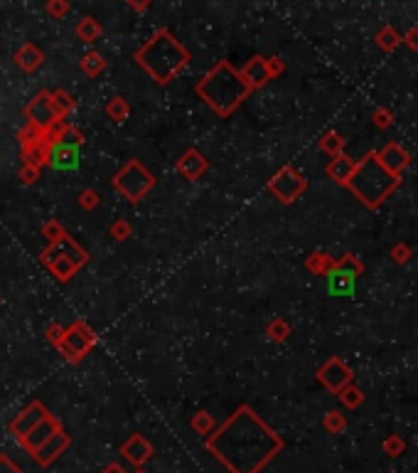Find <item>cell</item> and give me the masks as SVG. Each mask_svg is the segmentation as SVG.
<instances>
[{
    "label": "cell",
    "mask_w": 418,
    "mask_h": 473,
    "mask_svg": "<svg viewBox=\"0 0 418 473\" xmlns=\"http://www.w3.org/2000/svg\"><path fill=\"white\" fill-rule=\"evenodd\" d=\"M42 259L44 264L49 266V271L54 274V276L59 278V281H69V278L74 276V274L79 271V266L74 262H69V259H64V257H57V254H52L49 249H44L42 252Z\"/></svg>",
    "instance_id": "19"
},
{
    "label": "cell",
    "mask_w": 418,
    "mask_h": 473,
    "mask_svg": "<svg viewBox=\"0 0 418 473\" xmlns=\"http://www.w3.org/2000/svg\"><path fill=\"white\" fill-rule=\"evenodd\" d=\"M352 173H355V163H352L347 156H342V153H337V156L332 158L330 166H327V176H330L335 183H340V185H347Z\"/></svg>",
    "instance_id": "22"
},
{
    "label": "cell",
    "mask_w": 418,
    "mask_h": 473,
    "mask_svg": "<svg viewBox=\"0 0 418 473\" xmlns=\"http://www.w3.org/2000/svg\"><path fill=\"white\" fill-rule=\"evenodd\" d=\"M94 345H96V333H94L84 321H77L69 328H64L62 343H59L57 348L69 362H79L84 355L91 352Z\"/></svg>",
    "instance_id": "6"
},
{
    "label": "cell",
    "mask_w": 418,
    "mask_h": 473,
    "mask_svg": "<svg viewBox=\"0 0 418 473\" xmlns=\"http://www.w3.org/2000/svg\"><path fill=\"white\" fill-rule=\"evenodd\" d=\"M57 431H62V422L59 419H54L52 414H47L44 417L42 422H39V424H34L32 429L27 431V434L25 436H20V446H23L25 451H30V454H34V451L39 449V446L44 444V441H49L52 439L54 434H57Z\"/></svg>",
    "instance_id": "9"
},
{
    "label": "cell",
    "mask_w": 418,
    "mask_h": 473,
    "mask_svg": "<svg viewBox=\"0 0 418 473\" xmlns=\"http://www.w3.org/2000/svg\"><path fill=\"white\" fill-rule=\"evenodd\" d=\"M62 235H64V227L59 225L57 220H47V222H44V225H42V237H47V239H49V244L57 242V239L62 237Z\"/></svg>",
    "instance_id": "31"
},
{
    "label": "cell",
    "mask_w": 418,
    "mask_h": 473,
    "mask_svg": "<svg viewBox=\"0 0 418 473\" xmlns=\"http://www.w3.org/2000/svg\"><path fill=\"white\" fill-rule=\"evenodd\" d=\"M0 473H20V469L8 459V456H0Z\"/></svg>",
    "instance_id": "41"
},
{
    "label": "cell",
    "mask_w": 418,
    "mask_h": 473,
    "mask_svg": "<svg viewBox=\"0 0 418 473\" xmlns=\"http://www.w3.org/2000/svg\"><path fill=\"white\" fill-rule=\"evenodd\" d=\"M47 249H49V252H52V254H57V257H64V259H69V262H74L79 269H82L84 264L89 262V254H87V249H82V247H79V244L74 242V239L69 237L67 232H64V235L59 237L57 242H52V244H49Z\"/></svg>",
    "instance_id": "13"
},
{
    "label": "cell",
    "mask_w": 418,
    "mask_h": 473,
    "mask_svg": "<svg viewBox=\"0 0 418 473\" xmlns=\"http://www.w3.org/2000/svg\"><path fill=\"white\" fill-rule=\"evenodd\" d=\"M384 449L389 451V456H399V454H401V441H399V439H391V441H386V444H384Z\"/></svg>",
    "instance_id": "42"
},
{
    "label": "cell",
    "mask_w": 418,
    "mask_h": 473,
    "mask_svg": "<svg viewBox=\"0 0 418 473\" xmlns=\"http://www.w3.org/2000/svg\"><path fill=\"white\" fill-rule=\"evenodd\" d=\"M308 266H310L312 271H327V266H330V259H327L325 254H312V257L308 259Z\"/></svg>",
    "instance_id": "35"
},
{
    "label": "cell",
    "mask_w": 418,
    "mask_h": 473,
    "mask_svg": "<svg viewBox=\"0 0 418 473\" xmlns=\"http://www.w3.org/2000/svg\"><path fill=\"white\" fill-rule=\"evenodd\" d=\"M305 188H308V180L291 166L281 168V171L268 180V190H271L281 202L298 200V197L305 192Z\"/></svg>",
    "instance_id": "7"
},
{
    "label": "cell",
    "mask_w": 418,
    "mask_h": 473,
    "mask_svg": "<svg viewBox=\"0 0 418 473\" xmlns=\"http://www.w3.org/2000/svg\"><path fill=\"white\" fill-rule=\"evenodd\" d=\"M62 336H64V328L59 326V323H52V326L47 328V340L52 343V345H59V343H62Z\"/></svg>",
    "instance_id": "38"
},
{
    "label": "cell",
    "mask_w": 418,
    "mask_h": 473,
    "mask_svg": "<svg viewBox=\"0 0 418 473\" xmlns=\"http://www.w3.org/2000/svg\"><path fill=\"white\" fill-rule=\"evenodd\" d=\"M106 116L116 123H123L128 116H131V106L123 97H111V102L106 104Z\"/></svg>",
    "instance_id": "26"
},
{
    "label": "cell",
    "mask_w": 418,
    "mask_h": 473,
    "mask_svg": "<svg viewBox=\"0 0 418 473\" xmlns=\"http://www.w3.org/2000/svg\"><path fill=\"white\" fill-rule=\"evenodd\" d=\"M42 62H44V54L30 42H25L23 47L15 52V64H18L23 72H34V69L42 67Z\"/></svg>",
    "instance_id": "21"
},
{
    "label": "cell",
    "mask_w": 418,
    "mask_h": 473,
    "mask_svg": "<svg viewBox=\"0 0 418 473\" xmlns=\"http://www.w3.org/2000/svg\"><path fill=\"white\" fill-rule=\"evenodd\" d=\"M74 32H77V37L82 39V42L87 44H94L99 37H101V23H99L96 18H91V15H87V18H82L77 23V27H74Z\"/></svg>",
    "instance_id": "23"
},
{
    "label": "cell",
    "mask_w": 418,
    "mask_h": 473,
    "mask_svg": "<svg viewBox=\"0 0 418 473\" xmlns=\"http://www.w3.org/2000/svg\"><path fill=\"white\" fill-rule=\"evenodd\" d=\"M153 185H156V178L138 161H128L126 166L113 176V188L131 202H138L141 197H146L148 192L153 190Z\"/></svg>",
    "instance_id": "5"
},
{
    "label": "cell",
    "mask_w": 418,
    "mask_h": 473,
    "mask_svg": "<svg viewBox=\"0 0 418 473\" xmlns=\"http://www.w3.org/2000/svg\"><path fill=\"white\" fill-rule=\"evenodd\" d=\"M131 235H133V227L128 225L126 220H118V222H113L111 225V237L118 239V242H123V239H128Z\"/></svg>",
    "instance_id": "33"
},
{
    "label": "cell",
    "mask_w": 418,
    "mask_h": 473,
    "mask_svg": "<svg viewBox=\"0 0 418 473\" xmlns=\"http://www.w3.org/2000/svg\"><path fill=\"white\" fill-rule=\"evenodd\" d=\"M44 136V131H39V128H34V126H23L18 131V141H20V148L23 146H30V143H34V141H39V138Z\"/></svg>",
    "instance_id": "28"
},
{
    "label": "cell",
    "mask_w": 418,
    "mask_h": 473,
    "mask_svg": "<svg viewBox=\"0 0 418 473\" xmlns=\"http://www.w3.org/2000/svg\"><path fill=\"white\" fill-rule=\"evenodd\" d=\"M77 109V99L72 97L69 92H64V89H54L52 92V111L54 116L59 118V121H64V118L69 116V113Z\"/></svg>",
    "instance_id": "24"
},
{
    "label": "cell",
    "mask_w": 418,
    "mask_h": 473,
    "mask_svg": "<svg viewBox=\"0 0 418 473\" xmlns=\"http://www.w3.org/2000/svg\"><path fill=\"white\" fill-rule=\"evenodd\" d=\"M25 116H27L30 126L39 128V131H44L49 123L57 121V116H54V111H52V92L34 94L32 102L25 106Z\"/></svg>",
    "instance_id": "8"
},
{
    "label": "cell",
    "mask_w": 418,
    "mask_h": 473,
    "mask_svg": "<svg viewBox=\"0 0 418 473\" xmlns=\"http://www.w3.org/2000/svg\"><path fill=\"white\" fill-rule=\"evenodd\" d=\"M195 92L200 94V99H205V104L214 113L229 116L248 97L251 89L246 87L241 74L224 59V62L214 64L209 69L205 77H202V82L195 84Z\"/></svg>",
    "instance_id": "3"
},
{
    "label": "cell",
    "mask_w": 418,
    "mask_h": 473,
    "mask_svg": "<svg viewBox=\"0 0 418 473\" xmlns=\"http://www.w3.org/2000/svg\"><path fill=\"white\" fill-rule=\"evenodd\" d=\"M39 178V168H32L27 166V163H23V168H20V180L25 183V185H34Z\"/></svg>",
    "instance_id": "34"
},
{
    "label": "cell",
    "mask_w": 418,
    "mask_h": 473,
    "mask_svg": "<svg viewBox=\"0 0 418 473\" xmlns=\"http://www.w3.org/2000/svg\"><path fill=\"white\" fill-rule=\"evenodd\" d=\"M101 473H126V471H123L118 464H111V466H106V469H103Z\"/></svg>",
    "instance_id": "43"
},
{
    "label": "cell",
    "mask_w": 418,
    "mask_h": 473,
    "mask_svg": "<svg viewBox=\"0 0 418 473\" xmlns=\"http://www.w3.org/2000/svg\"><path fill=\"white\" fill-rule=\"evenodd\" d=\"M317 380H320L322 385L327 387V390H332V392H342L347 385H350V380H352V370H350V367H347L342 360L332 357V360H327L325 365L320 367V372H317Z\"/></svg>",
    "instance_id": "10"
},
{
    "label": "cell",
    "mask_w": 418,
    "mask_h": 473,
    "mask_svg": "<svg viewBox=\"0 0 418 473\" xmlns=\"http://www.w3.org/2000/svg\"><path fill=\"white\" fill-rule=\"evenodd\" d=\"M175 168L182 178H187V180H197V178H202L209 171V161L202 156L200 151L190 148V151H185V156L177 161Z\"/></svg>",
    "instance_id": "12"
},
{
    "label": "cell",
    "mask_w": 418,
    "mask_h": 473,
    "mask_svg": "<svg viewBox=\"0 0 418 473\" xmlns=\"http://www.w3.org/2000/svg\"><path fill=\"white\" fill-rule=\"evenodd\" d=\"M340 400L345 402L347 407H357L362 402V395H360V390H355V387H347V390H342Z\"/></svg>",
    "instance_id": "37"
},
{
    "label": "cell",
    "mask_w": 418,
    "mask_h": 473,
    "mask_svg": "<svg viewBox=\"0 0 418 473\" xmlns=\"http://www.w3.org/2000/svg\"><path fill=\"white\" fill-rule=\"evenodd\" d=\"M121 454L126 456L131 464L141 466V464H146V461L153 456V446H151V441L143 439L141 434H133L131 439H128L126 444L121 446Z\"/></svg>",
    "instance_id": "16"
},
{
    "label": "cell",
    "mask_w": 418,
    "mask_h": 473,
    "mask_svg": "<svg viewBox=\"0 0 418 473\" xmlns=\"http://www.w3.org/2000/svg\"><path fill=\"white\" fill-rule=\"evenodd\" d=\"M69 444H72V439H69V434H64V431H57V434L52 436L49 441H44L42 446H39L37 451L32 454V459L37 461V464L42 466H49L54 459H57L62 451L69 449Z\"/></svg>",
    "instance_id": "14"
},
{
    "label": "cell",
    "mask_w": 418,
    "mask_h": 473,
    "mask_svg": "<svg viewBox=\"0 0 418 473\" xmlns=\"http://www.w3.org/2000/svg\"><path fill=\"white\" fill-rule=\"evenodd\" d=\"M99 202H101V197H99L96 190H91V188H87V190L79 192V205H82L84 210H94Z\"/></svg>",
    "instance_id": "32"
},
{
    "label": "cell",
    "mask_w": 418,
    "mask_h": 473,
    "mask_svg": "<svg viewBox=\"0 0 418 473\" xmlns=\"http://www.w3.org/2000/svg\"><path fill=\"white\" fill-rule=\"evenodd\" d=\"M136 62L156 79L158 84H170L190 64V52L172 37L167 30H158L136 52Z\"/></svg>",
    "instance_id": "2"
},
{
    "label": "cell",
    "mask_w": 418,
    "mask_h": 473,
    "mask_svg": "<svg viewBox=\"0 0 418 473\" xmlns=\"http://www.w3.org/2000/svg\"><path fill=\"white\" fill-rule=\"evenodd\" d=\"M399 183V176L389 173L379 163L376 153H369L362 163H355V173L347 180V188L365 202L367 207H376L391 195Z\"/></svg>",
    "instance_id": "4"
},
{
    "label": "cell",
    "mask_w": 418,
    "mask_h": 473,
    "mask_svg": "<svg viewBox=\"0 0 418 473\" xmlns=\"http://www.w3.org/2000/svg\"><path fill=\"white\" fill-rule=\"evenodd\" d=\"M192 429L197 431V434H209L212 431V426H214V419H212V414L209 412H197L195 417H192Z\"/></svg>",
    "instance_id": "27"
},
{
    "label": "cell",
    "mask_w": 418,
    "mask_h": 473,
    "mask_svg": "<svg viewBox=\"0 0 418 473\" xmlns=\"http://www.w3.org/2000/svg\"><path fill=\"white\" fill-rule=\"evenodd\" d=\"M79 69H82L87 77H99V74L106 69V59L101 57V52H94V49H89V52L84 54L82 59H79Z\"/></svg>",
    "instance_id": "25"
},
{
    "label": "cell",
    "mask_w": 418,
    "mask_h": 473,
    "mask_svg": "<svg viewBox=\"0 0 418 473\" xmlns=\"http://www.w3.org/2000/svg\"><path fill=\"white\" fill-rule=\"evenodd\" d=\"M268 338L271 340H286L288 338V333H291V328H288V323L286 321H273V323H268Z\"/></svg>",
    "instance_id": "29"
},
{
    "label": "cell",
    "mask_w": 418,
    "mask_h": 473,
    "mask_svg": "<svg viewBox=\"0 0 418 473\" xmlns=\"http://www.w3.org/2000/svg\"><path fill=\"white\" fill-rule=\"evenodd\" d=\"M49 163H52L57 171H72V168L79 166V148L72 146V143H59V146L52 148Z\"/></svg>",
    "instance_id": "18"
},
{
    "label": "cell",
    "mask_w": 418,
    "mask_h": 473,
    "mask_svg": "<svg viewBox=\"0 0 418 473\" xmlns=\"http://www.w3.org/2000/svg\"><path fill=\"white\" fill-rule=\"evenodd\" d=\"M376 158H379L381 166H384L389 173H394V176H399V173L406 168V163H409V156H406L396 143H391V146H386L381 153H376Z\"/></svg>",
    "instance_id": "20"
},
{
    "label": "cell",
    "mask_w": 418,
    "mask_h": 473,
    "mask_svg": "<svg viewBox=\"0 0 418 473\" xmlns=\"http://www.w3.org/2000/svg\"><path fill=\"white\" fill-rule=\"evenodd\" d=\"M69 10H72V5H69L67 0H49L47 3V13L52 15L54 20H62L64 15H69Z\"/></svg>",
    "instance_id": "30"
},
{
    "label": "cell",
    "mask_w": 418,
    "mask_h": 473,
    "mask_svg": "<svg viewBox=\"0 0 418 473\" xmlns=\"http://www.w3.org/2000/svg\"><path fill=\"white\" fill-rule=\"evenodd\" d=\"M320 146L325 148L327 153H335V156H337V151H340V146H342V138L337 136V133H327V136L322 138Z\"/></svg>",
    "instance_id": "36"
},
{
    "label": "cell",
    "mask_w": 418,
    "mask_h": 473,
    "mask_svg": "<svg viewBox=\"0 0 418 473\" xmlns=\"http://www.w3.org/2000/svg\"><path fill=\"white\" fill-rule=\"evenodd\" d=\"M151 3H131V8H136V10H143V8H148Z\"/></svg>",
    "instance_id": "44"
},
{
    "label": "cell",
    "mask_w": 418,
    "mask_h": 473,
    "mask_svg": "<svg viewBox=\"0 0 418 473\" xmlns=\"http://www.w3.org/2000/svg\"><path fill=\"white\" fill-rule=\"evenodd\" d=\"M266 67H268V74H271V79L276 77V74L283 72V62H281V59H276V57L266 59Z\"/></svg>",
    "instance_id": "40"
},
{
    "label": "cell",
    "mask_w": 418,
    "mask_h": 473,
    "mask_svg": "<svg viewBox=\"0 0 418 473\" xmlns=\"http://www.w3.org/2000/svg\"><path fill=\"white\" fill-rule=\"evenodd\" d=\"M52 143L47 141V138H39V141H34V143H30V146H23V158H25V163L27 166H32V168H42V166H47L49 163V156H52Z\"/></svg>",
    "instance_id": "17"
},
{
    "label": "cell",
    "mask_w": 418,
    "mask_h": 473,
    "mask_svg": "<svg viewBox=\"0 0 418 473\" xmlns=\"http://www.w3.org/2000/svg\"><path fill=\"white\" fill-rule=\"evenodd\" d=\"M241 79L246 82L248 89H258L263 87V84L271 79V74H268V67H266V57H251L246 64H243L241 72Z\"/></svg>",
    "instance_id": "15"
},
{
    "label": "cell",
    "mask_w": 418,
    "mask_h": 473,
    "mask_svg": "<svg viewBox=\"0 0 418 473\" xmlns=\"http://www.w3.org/2000/svg\"><path fill=\"white\" fill-rule=\"evenodd\" d=\"M47 414H49V412H47V407H44L42 402H32V405H27L18 417H15L13 422H10V431H13V434L20 439V436L27 434V431L32 429L34 424H39V422H42Z\"/></svg>",
    "instance_id": "11"
},
{
    "label": "cell",
    "mask_w": 418,
    "mask_h": 473,
    "mask_svg": "<svg viewBox=\"0 0 418 473\" xmlns=\"http://www.w3.org/2000/svg\"><path fill=\"white\" fill-rule=\"evenodd\" d=\"M281 446V439L253 414L251 407H239L207 441V449L232 473H258Z\"/></svg>",
    "instance_id": "1"
},
{
    "label": "cell",
    "mask_w": 418,
    "mask_h": 473,
    "mask_svg": "<svg viewBox=\"0 0 418 473\" xmlns=\"http://www.w3.org/2000/svg\"><path fill=\"white\" fill-rule=\"evenodd\" d=\"M325 426L330 431H340L342 426H345V419H342V417L337 414V412H330V414L325 417Z\"/></svg>",
    "instance_id": "39"
}]
</instances>
